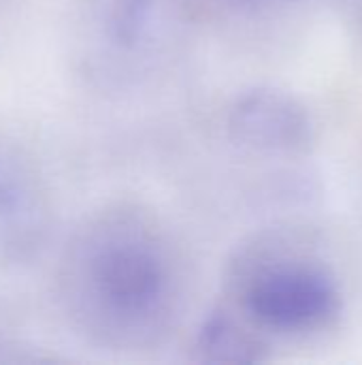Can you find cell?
<instances>
[{"label":"cell","instance_id":"obj_1","mask_svg":"<svg viewBox=\"0 0 362 365\" xmlns=\"http://www.w3.org/2000/svg\"><path fill=\"white\" fill-rule=\"evenodd\" d=\"M53 280L73 334L119 355L164 346L183 325L192 295L181 237L154 205L134 197L109 199L77 220Z\"/></svg>","mask_w":362,"mask_h":365},{"label":"cell","instance_id":"obj_2","mask_svg":"<svg viewBox=\"0 0 362 365\" xmlns=\"http://www.w3.org/2000/svg\"><path fill=\"white\" fill-rule=\"evenodd\" d=\"M194 24L190 0H70L68 62L92 92L126 96L169 73Z\"/></svg>","mask_w":362,"mask_h":365},{"label":"cell","instance_id":"obj_3","mask_svg":"<svg viewBox=\"0 0 362 365\" xmlns=\"http://www.w3.org/2000/svg\"><path fill=\"white\" fill-rule=\"evenodd\" d=\"M224 293V306L262 338L318 334L341 314L335 280L299 257L282 233H260L235 250Z\"/></svg>","mask_w":362,"mask_h":365},{"label":"cell","instance_id":"obj_4","mask_svg":"<svg viewBox=\"0 0 362 365\" xmlns=\"http://www.w3.org/2000/svg\"><path fill=\"white\" fill-rule=\"evenodd\" d=\"M53 195L34 154L0 130V261L26 265L49 242Z\"/></svg>","mask_w":362,"mask_h":365},{"label":"cell","instance_id":"obj_5","mask_svg":"<svg viewBox=\"0 0 362 365\" xmlns=\"http://www.w3.org/2000/svg\"><path fill=\"white\" fill-rule=\"evenodd\" d=\"M224 126L235 145L267 156H301L316 141L307 107L290 92L269 86L239 92L226 107Z\"/></svg>","mask_w":362,"mask_h":365},{"label":"cell","instance_id":"obj_6","mask_svg":"<svg viewBox=\"0 0 362 365\" xmlns=\"http://www.w3.org/2000/svg\"><path fill=\"white\" fill-rule=\"evenodd\" d=\"M192 355L205 364H258L269 355L267 340L226 306L205 314L192 334Z\"/></svg>","mask_w":362,"mask_h":365},{"label":"cell","instance_id":"obj_7","mask_svg":"<svg viewBox=\"0 0 362 365\" xmlns=\"http://www.w3.org/2000/svg\"><path fill=\"white\" fill-rule=\"evenodd\" d=\"M280 0H190L196 21L198 19H218L237 13H254L262 11Z\"/></svg>","mask_w":362,"mask_h":365}]
</instances>
